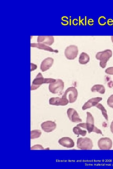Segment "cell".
Segmentation results:
<instances>
[{"label":"cell","mask_w":113,"mask_h":169,"mask_svg":"<svg viewBox=\"0 0 113 169\" xmlns=\"http://www.w3.org/2000/svg\"><path fill=\"white\" fill-rule=\"evenodd\" d=\"M112 55V52L110 49L97 52L96 55V59L100 60V66L102 68H105L107 61Z\"/></svg>","instance_id":"cell-1"},{"label":"cell","mask_w":113,"mask_h":169,"mask_svg":"<svg viewBox=\"0 0 113 169\" xmlns=\"http://www.w3.org/2000/svg\"><path fill=\"white\" fill-rule=\"evenodd\" d=\"M56 79L52 78H44L40 73H39L33 80L31 86V90H35L43 84H51L55 82Z\"/></svg>","instance_id":"cell-2"},{"label":"cell","mask_w":113,"mask_h":169,"mask_svg":"<svg viewBox=\"0 0 113 169\" xmlns=\"http://www.w3.org/2000/svg\"><path fill=\"white\" fill-rule=\"evenodd\" d=\"M64 86L63 81L58 79L55 82L49 84L48 89L50 92L53 94L61 95L64 89Z\"/></svg>","instance_id":"cell-3"},{"label":"cell","mask_w":113,"mask_h":169,"mask_svg":"<svg viewBox=\"0 0 113 169\" xmlns=\"http://www.w3.org/2000/svg\"><path fill=\"white\" fill-rule=\"evenodd\" d=\"M93 146L92 141L90 138L80 137L77 139V147L81 150H91Z\"/></svg>","instance_id":"cell-4"},{"label":"cell","mask_w":113,"mask_h":169,"mask_svg":"<svg viewBox=\"0 0 113 169\" xmlns=\"http://www.w3.org/2000/svg\"><path fill=\"white\" fill-rule=\"evenodd\" d=\"M78 91L74 87H70L67 88L65 91L62 97L67 99L69 103L74 102L77 99Z\"/></svg>","instance_id":"cell-5"},{"label":"cell","mask_w":113,"mask_h":169,"mask_svg":"<svg viewBox=\"0 0 113 169\" xmlns=\"http://www.w3.org/2000/svg\"><path fill=\"white\" fill-rule=\"evenodd\" d=\"M78 51V48L77 46L75 45H70L65 49V56L68 60H73L77 57Z\"/></svg>","instance_id":"cell-6"},{"label":"cell","mask_w":113,"mask_h":169,"mask_svg":"<svg viewBox=\"0 0 113 169\" xmlns=\"http://www.w3.org/2000/svg\"><path fill=\"white\" fill-rule=\"evenodd\" d=\"M112 141L108 137H102L100 138L98 142V146L100 150H107L110 149L112 146Z\"/></svg>","instance_id":"cell-7"},{"label":"cell","mask_w":113,"mask_h":169,"mask_svg":"<svg viewBox=\"0 0 113 169\" xmlns=\"http://www.w3.org/2000/svg\"><path fill=\"white\" fill-rule=\"evenodd\" d=\"M77 126L86 129L89 133L94 132L97 134L103 135L101 130L99 129L94 125V123H80L77 125Z\"/></svg>","instance_id":"cell-8"},{"label":"cell","mask_w":113,"mask_h":169,"mask_svg":"<svg viewBox=\"0 0 113 169\" xmlns=\"http://www.w3.org/2000/svg\"><path fill=\"white\" fill-rule=\"evenodd\" d=\"M67 114L69 120L73 122L78 123L82 121L77 112L73 108H68L67 110Z\"/></svg>","instance_id":"cell-9"},{"label":"cell","mask_w":113,"mask_h":169,"mask_svg":"<svg viewBox=\"0 0 113 169\" xmlns=\"http://www.w3.org/2000/svg\"><path fill=\"white\" fill-rule=\"evenodd\" d=\"M69 103L68 100L65 98L62 97H53L49 100V104L51 105L56 106H65Z\"/></svg>","instance_id":"cell-10"},{"label":"cell","mask_w":113,"mask_h":169,"mask_svg":"<svg viewBox=\"0 0 113 169\" xmlns=\"http://www.w3.org/2000/svg\"><path fill=\"white\" fill-rule=\"evenodd\" d=\"M40 126L42 129L45 132H50L56 129V124L52 121L48 120L42 122Z\"/></svg>","instance_id":"cell-11"},{"label":"cell","mask_w":113,"mask_h":169,"mask_svg":"<svg viewBox=\"0 0 113 169\" xmlns=\"http://www.w3.org/2000/svg\"><path fill=\"white\" fill-rule=\"evenodd\" d=\"M102 100V98L101 97L92 98L84 103L82 107V109L84 110L91 107L95 106Z\"/></svg>","instance_id":"cell-12"},{"label":"cell","mask_w":113,"mask_h":169,"mask_svg":"<svg viewBox=\"0 0 113 169\" xmlns=\"http://www.w3.org/2000/svg\"><path fill=\"white\" fill-rule=\"evenodd\" d=\"M54 62V59L48 57L44 59L41 62L40 65V69L42 72H45L49 69L52 66Z\"/></svg>","instance_id":"cell-13"},{"label":"cell","mask_w":113,"mask_h":169,"mask_svg":"<svg viewBox=\"0 0 113 169\" xmlns=\"http://www.w3.org/2000/svg\"><path fill=\"white\" fill-rule=\"evenodd\" d=\"M58 143L62 146L68 148L73 147L75 145L73 140L68 137L61 138L58 140Z\"/></svg>","instance_id":"cell-14"},{"label":"cell","mask_w":113,"mask_h":169,"mask_svg":"<svg viewBox=\"0 0 113 169\" xmlns=\"http://www.w3.org/2000/svg\"><path fill=\"white\" fill-rule=\"evenodd\" d=\"M37 42L50 46L54 42V37L52 36H38Z\"/></svg>","instance_id":"cell-15"},{"label":"cell","mask_w":113,"mask_h":169,"mask_svg":"<svg viewBox=\"0 0 113 169\" xmlns=\"http://www.w3.org/2000/svg\"><path fill=\"white\" fill-rule=\"evenodd\" d=\"M30 46L32 47H35L40 49L58 53V51L57 49H53L51 47L41 43H31Z\"/></svg>","instance_id":"cell-16"},{"label":"cell","mask_w":113,"mask_h":169,"mask_svg":"<svg viewBox=\"0 0 113 169\" xmlns=\"http://www.w3.org/2000/svg\"><path fill=\"white\" fill-rule=\"evenodd\" d=\"M90 59L89 56L87 53L82 52L79 55V63L81 64H86L89 61Z\"/></svg>","instance_id":"cell-17"},{"label":"cell","mask_w":113,"mask_h":169,"mask_svg":"<svg viewBox=\"0 0 113 169\" xmlns=\"http://www.w3.org/2000/svg\"><path fill=\"white\" fill-rule=\"evenodd\" d=\"M91 90L93 92H97L101 94H104L105 92V88L102 84H96L92 87Z\"/></svg>","instance_id":"cell-18"},{"label":"cell","mask_w":113,"mask_h":169,"mask_svg":"<svg viewBox=\"0 0 113 169\" xmlns=\"http://www.w3.org/2000/svg\"><path fill=\"white\" fill-rule=\"evenodd\" d=\"M73 131L75 134L78 136L80 135L82 136H85L87 134L86 131L82 129L80 127L77 125L73 128Z\"/></svg>","instance_id":"cell-19"},{"label":"cell","mask_w":113,"mask_h":169,"mask_svg":"<svg viewBox=\"0 0 113 169\" xmlns=\"http://www.w3.org/2000/svg\"><path fill=\"white\" fill-rule=\"evenodd\" d=\"M95 106L101 111L102 115L105 119L107 121L108 119V115L107 111L104 106L102 104L100 103H98Z\"/></svg>","instance_id":"cell-20"},{"label":"cell","mask_w":113,"mask_h":169,"mask_svg":"<svg viewBox=\"0 0 113 169\" xmlns=\"http://www.w3.org/2000/svg\"><path fill=\"white\" fill-rule=\"evenodd\" d=\"M42 133L41 131L39 130H34L30 131V139H33L39 137Z\"/></svg>","instance_id":"cell-21"},{"label":"cell","mask_w":113,"mask_h":169,"mask_svg":"<svg viewBox=\"0 0 113 169\" xmlns=\"http://www.w3.org/2000/svg\"><path fill=\"white\" fill-rule=\"evenodd\" d=\"M107 104L110 107L113 108V94L111 95L108 98Z\"/></svg>","instance_id":"cell-22"},{"label":"cell","mask_w":113,"mask_h":169,"mask_svg":"<svg viewBox=\"0 0 113 169\" xmlns=\"http://www.w3.org/2000/svg\"><path fill=\"white\" fill-rule=\"evenodd\" d=\"M30 149L31 150H44V148L40 144H36L35 145L32 146L30 148Z\"/></svg>","instance_id":"cell-23"},{"label":"cell","mask_w":113,"mask_h":169,"mask_svg":"<svg viewBox=\"0 0 113 169\" xmlns=\"http://www.w3.org/2000/svg\"><path fill=\"white\" fill-rule=\"evenodd\" d=\"M105 72L108 74L113 75V67H109L105 70Z\"/></svg>","instance_id":"cell-24"},{"label":"cell","mask_w":113,"mask_h":169,"mask_svg":"<svg viewBox=\"0 0 113 169\" xmlns=\"http://www.w3.org/2000/svg\"><path fill=\"white\" fill-rule=\"evenodd\" d=\"M37 68V66L36 64L31 63V71L36 69Z\"/></svg>","instance_id":"cell-25"},{"label":"cell","mask_w":113,"mask_h":169,"mask_svg":"<svg viewBox=\"0 0 113 169\" xmlns=\"http://www.w3.org/2000/svg\"><path fill=\"white\" fill-rule=\"evenodd\" d=\"M110 131L111 133L113 134V120L111 122L110 125Z\"/></svg>","instance_id":"cell-26"},{"label":"cell","mask_w":113,"mask_h":169,"mask_svg":"<svg viewBox=\"0 0 113 169\" xmlns=\"http://www.w3.org/2000/svg\"><path fill=\"white\" fill-rule=\"evenodd\" d=\"M111 41L112 43L113 44V36H111Z\"/></svg>","instance_id":"cell-27"}]
</instances>
